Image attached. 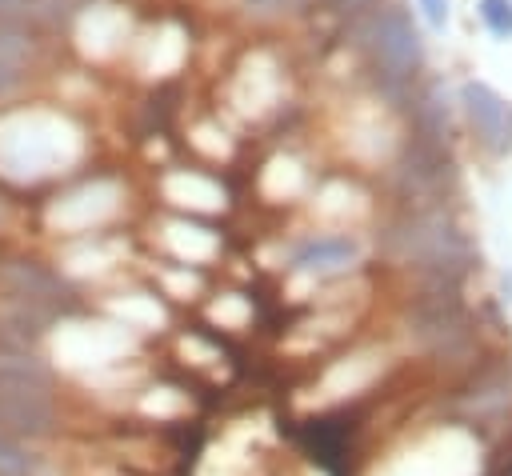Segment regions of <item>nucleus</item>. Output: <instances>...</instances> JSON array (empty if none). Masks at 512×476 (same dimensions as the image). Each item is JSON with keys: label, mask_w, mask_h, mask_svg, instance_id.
<instances>
[{"label": "nucleus", "mask_w": 512, "mask_h": 476, "mask_svg": "<svg viewBox=\"0 0 512 476\" xmlns=\"http://www.w3.org/2000/svg\"><path fill=\"white\" fill-rule=\"evenodd\" d=\"M88 156L84 128L52 104H8L0 108V184L40 188L72 176Z\"/></svg>", "instance_id": "1"}, {"label": "nucleus", "mask_w": 512, "mask_h": 476, "mask_svg": "<svg viewBox=\"0 0 512 476\" xmlns=\"http://www.w3.org/2000/svg\"><path fill=\"white\" fill-rule=\"evenodd\" d=\"M128 208V184L112 172H96L84 176L68 188H60L48 204H44V228L60 240H80V236H96V232H112V224L124 216Z\"/></svg>", "instance_id": "2"}, {"label": "nucleus", "mask_w": 512, "mask_h": 476, "mask_svg": "<svg viewBox=\"0 0 512 476\" xmlns=\"http://www.w3.org/2000/svg\"><path fill=\"white\" fill-rule=\"evenodd\" d=\"M348 40L384 80H408L420 68V32L400 4H376L348 24Z\"/></svg>", "instance_id": "3"}, {"label": "nucleus", "mask_w": 512, "mask_h": 476, "mask_svg": "<svg viewBox=\"0 0 512 476\" xmlns=\"http://www.w3.org/2000/svg\"><path fill=\"white\" fill-rule=\"evenodd\" d=\"M392 244H396L400 260H412L416 268H428L436 276H444L452 268H464V260H468V240L436 212L404 220L392 232Z\"/></svg>", "instance_id": "4"}, {"label": "nucleus", "mask_w": 512, "mask_h": 476, "mask_svg": "<svg viewBox=\"0 0 512 476\" xmlns=\"http://www.w3.org/2000/svg\"><path fill=\"white\" fill-rule=\"evenodd\" d=\"M0 300H20V304H36L48 308L56 316L72 312L76 288L56 272L52 260L40 256H4L0 252Z\"/></svg>", "instance_id": "5"}, {"label": "nucleus", "mask_w": 512, "mask_h": 476, "mask_svg": "<svg viewBox=\"0 0 512 476\" xmlns=\"http://www.w3.org/2000/svg\"><path fill=\"white\" fill-rule=\"evenodd\" d=\"M64 428L60 392H0V436L20 444H52Z\"/></svg>", "instance_id": "6"}, {"label": "nucleus", "mask_w": 512, "mask_h": 476, "mask_svg": "<svg viewBox=\"0 0 512 476\" xmlns=\"http://www.w3.org/2000/svg\"><path fill=\"white\" fill-rule=\"evenodd\" d=\"M72 40L88 60H112L132 44L128 12L116 4H76Z\"/></svg>", "instance_id": "7"}, {"label": "nucleus", "mask_w": 512, "mask_h": 476, "mask_svg": "<svg viewBox=\"0 0 512 476\" xmlns=\"http://www.w3.org/2000/svg\"><path fill=\"white\" fill-rule=\"evenodd\" d=\"M128 240H120L116 232H96V236H80V240H64V248L56 252V272L76 288L80 280H100L108 272H116L124 264Z\"/></svg>", "instance_id": "8"}, {"label": "nucleus", "mask_w": 512, "mask_h": 476, "mask_svg": "<svg viewBox=\"0 0 512 476\" xmlns=\"http://www.w3.org/2000/svg\"><path fill=\"white\" fill-rule=\"evenodd\" d=\"M356 260H360V240L352 232H320V236H304L292 248L288 268L308 280H336L348 268H356Z\"/></svg>", "instance_id": "9"}, {"label": "nucleus", "mask_w": 512, "mask_h": 476, "mask_svg": "<svg viewBox=\"0 0 512 476\" xmlns=\"http://www.w3.org/2000/svg\"><path fill=\"white\" fill-rule=\"evenodd\" d=\"M460 104H464L480 144L496 156H508L512 152V108H508V100L484 80H464L460 84Z\"/></svg>", "instance_id": "10"}, {"label": "nucleus", "mask_w": 512, "mask_h": 476, "mask_svg": "<svg viewBox=\"0 0 512 476\" xmlns=\"http://www.w3.org/2000/svg\"><path fill=\"white\" fill-rule=\"evenodd\" d=\"M156 244L168 264H188V268H208L220 256V232L212 224H200L192 216H168L160 220Z\"/></svg>", "instance_id": "11"}, {"label": "nucleus", "mask_w": 512, "mask_h": 476, "mask_svg": "<svg viewBox=\"0 0 512 476\" xmlns=\"http://www.w3.org/2000/svg\"><path fill=\"white\" fill-rule=\"evenodd\" d=\"M160 196L180 216H200V212H224L228 208V188L204 168H172V172H164L160 176Z\"/></svg>", "instance_id": "12"}, {"label": "nucleus", "mask_w": 512, "mask_h": 476, "mask_svg": "<svg viewBox=\"0 0 512 476\" xmlns=\"http://www.w3.org/2000/svg\"><path fill=\"white\" fill-rule=\"evenodd\" d=\"M280 100V68L268 52H252L232 76V104L240 116H264Z\"/></svg>", "instance_id": "13"}, {"label": "nucleus", "mask_w": 512, "mask_h": 476, "mask_svg": "<svg viewBox=\"0 0 512 476\" xmlns=\"http://www.w3.org/2000/svg\"><path fill=\"white\" fill-rule=\"evenodd\" d=\"M100 316L116 320L132 336L164 332L168 320H172V312H168V304H164V296L156 288H120V292H112V296L100 300Z\"/></svg>", "instance_id": "14"}, {"label": "nucleus", "mask_w": 512, "mask_h": 476, "mask_svg": "<svg viewBox=\"0 0 512 476\" xmlns=\"http://www.w3.org/2000/svg\"><path fill=\"white\" fill-rule=\"evenodd\" d=\"M0 392H60V372L44 348L0 344Z\"/></svg>", "instance_id": "15"}, {"label": "nucleus", "mask_w": 512, "mask_h": 476, "mask_svg": "<svg viewBox=\"0 0 512 476\" xmlns=\"http://www.w3.org/2000/svg\"><path fill=\"white\" fill-rule=\"evenodd\" d=\"M36 56H40L36 28H28V24H4L0 20V100L16 96L24 88V80L36 68Z\"/></svg>", "instance_id": "16"}, {"label": "nucleus", "mask_w": 512, "mask_h": 476, "mask_svg": "<svg viewBox=\"0 0 512 476\" xmlns=\"http://www.w3.org/2000/svg\"><path fill=\"white\" fill-rule=\"evenodd\" d=\"M132 48H136V64H140L144 76H168V72L180 68L188 40H184V32L176 24H156L152 32L136 36Z\"/></svg>", "instance_id": "17"}, {"label": "nucleus", "mask_w": 512, "mask_h": 476, "mask_svg": "<svg viewBox=\"0 0 512 476\" xmlns=\"http://www.w3.org/2000/svg\"><path fill=\"white\" fill-rule=\"evenodd\" d=\"M152 284L164 300H176V304H192L200 292H204V272L200 268H188V264H168L160 260L156 272H152Z\"/></svg>", "instance_id": "18"}, {"label": "nucleus", "mask_w": 512, "mask_h": 476, "mask_svg": "<svg viewBox=\"0 0 512 476\" xmlns=\"http://www.w3.org/2000/svg\"><path fill=\"white\" fill-rule=\"evenodd\" d=\"M312 208L324 216V220H348L364 208V196L348 184V180H324L316 192H312Z\"/></svg>", "instance_id": "19"}, {"label": "nucleus", "mask_w": 512, "mask_h": 476, "mask_svg": "<svg viewBox=\"0 0 512 476\" xmlns=\"http://www.w3.org/2000/svg\"><path fill=\"white\" fill-rule=\"evenodd\" d=\"M208 320L228 328V332H244L252 324V300L240 292H216L208 304Z\"/></svg>", "instance_id": "20"}, {"label": "nucleus", "mask_w": 512, "mask_h": 476, "mask_svg": "<svg viewBox=\"0 0 512 476\" xmlns=\"http://www.w3.org/2000/svg\"><path fill=\"white\" fill-rule=\"evenodd\" d=\"M476 12H480V20H484L488 32L512 36V0H480Z\"/></svg>", "instance_id": "21"}, {"label": "nucleus", "mask_w": 512, "mask_h": 476, "mask_svg": "<svg viewBox=\"0 0 512 476\" xmlns=\"http://www.w3.org/2000/svg\"><path fill=\"white\" fill-rule=\"evenodd\" d=\"M252 16H288V12H304L312 0H240Z\"/></svg>", "instance_id": "22"}, {"label": "nucleus", "mask_w": 512, "mask_h": 476, "mask_svg": "<svg viewBox=\"0 0 512 476\" xmlns=\"http://www.w3.org/2000/svg\"><path fill=\"white\" fill-rule=\"evenodd\" d=\"M376 4H380V0H324V8H328L332 16H340V20H348V24L360 20L364 12H372Z\"/></svg>", "instance_id": "23"}, {"label": "nucleus", "mask_w": 512, "mask_h": 476, "mask_svg": "<svg viewBox=\"0 0 512 476\" xmlns=\"http://www.w3.org/2000/svg\"><path fill=\"white\" fill-rule=\"evenodd\" d=\"M416 4H420L424 20H428L432 28H444V24H448V0H416Z\"/></svg>", "instance_id": "24"}, {"label": "nucleus", "mask_w": 512, "mask_h": 476, "mask_svg": "<svg viewBox=\"0 0 512 476\" xmlns=\"http://www.w3.org/2000/svg\"><path fill=\"white\" fill-rule=\"evenodd\" d=\"M8 220H12V208H8V200H4V192H0V232L8 228Z\"/></svg>", "instance_id": "25"}]
</instances>
